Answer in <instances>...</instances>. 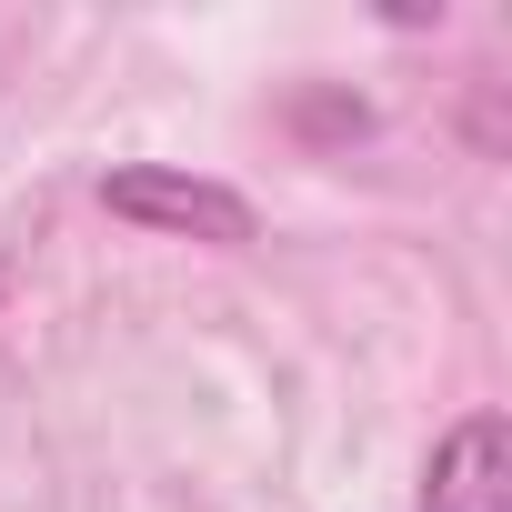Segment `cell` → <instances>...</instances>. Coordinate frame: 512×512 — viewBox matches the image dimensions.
I'll list each match as a JSON object with an SVG mask.
<instances>
[{"instance_id": "obj_2", "label": "cell", "mask_w": 512, "mask_h": 512, "mask_svg": "<svg viewBox=\"0 0 512 512\" xmlns=\"http://www.w3.org/2000/svg\"><path fill=\"white\" fill-rule=\"evenodd\" d=\"M422 512H512V422L462 412L422 462Z\"/></svg>"}, {"instance_id": "obj_1", "label": "cell", "mask_w": 512, "mask_h": 512, "mask_svg": "<svg viewBox=\"0 0 512 512\" xmlns=\"http://www.w3.org/2000/svg\"><path fill=\"white\" fill-rule=\"evenodd\" d=\"M101 201H111L121 221H141V231L211 241V251H241L251 231H262V221H251V201H241L231 181H211V171H171V161H131V171H111Z\"/></svg>"}]
</instances>
